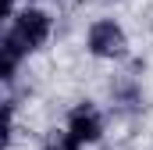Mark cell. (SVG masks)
Segmentation results:
<instances>
[{
	"mask_svg": "<svg viewBox=\"0 0 153 150\" xmlns=\"http://www.w3.org/2000/svg\"><path fill=\"white\" fill-rule=\"evenodd\" d=\"M7 32L11 39L25 50V54H36L43 50L50 36H53V14L46 11V7H39V4H25V7H18L14 11V18L7 22Z\"/></svg>",
	"mask_w": 153,
	"mask_h": 150,
	"instance_id": "obj_1",
	"label": "cell"
},
{
	"mask_svg": "<svg viewBox=\"0 0 153 150\" xmlns=\"http://www.w3.org/2000/svg\"><path fill=\"white\" fill-rule=\"evenodd\" d=\"M85 54L89 57H96V61H125L128 54H132V39L125 32V25L117 22V18H96V22H89V29H85Z\"/></svg>",
	"mask_w": 153,
	"mask_h": 150,
	"instance_id": "obj_2",
	"label": "cell"
},
{
	"mask_svg": "<svg viewBox=\"0 0 153 150\" xmlns=\"http://www.w3.org/2000/svg\"><path fill=\"white\" fill-rule=\"evenodd\" d=\"M64 129L75 136L82 147H96V143L107 136V118H103V111H100L93 100H78L75 107H68Z\"/></svg>",
	"mask_w": 153,
	"mask_h": 150,
	"instance_id": "obj_3",
	"label": "cell"
},
{
	"mask_svg": "<svg viewBox=\"0 0 153 150\" xmlns=\"http://www.w3.org/2000/svg\"><path fill=\"white\" fill-rule=\"evenodd\" d=\"M29 54L11 39V32H4L0 29V86H7V82H14L18 72H22V61H25Z\"/></svg>",
	"mask_w": 153,
	"mask_h": 150,
	"instance_id": "obj_4",
	"label": "cell"
},
{
	"mask_svg": "<svg viewBox=\"0 0 153 150\" xmlns=\"http://www.w3.org/2000/svg\"><path fill=\"white\" fill-rule=\"evenodd\" d=\"M111 100L125 111H139L143 107V89H139L135 79H117V82H111Z\"/></svg>",
	"mask_w": 153,
	"mask_h": 150,
	"instance_id": "obj_5",
	"label": "cell"
},
{
	"mask_svg": "<svg viewBox=\"0 0 153 150\" xmlns=\"http://www.w3.org/2000/svg\"><path fill=\"white\" fill-rule=\"evenodd\" d=\"M14 143V100L0 93V150H11Z\"/></svg>",
	"mask_w": 153,
	"mask_h": 150,
	"instance_id": "obj_6",
	"label": "cell"
},
{
	"mask_svg": "<svg viewBox=\"0 0 153 150\" xmlns=\"http://www.w3.org/2000/svg\"><path fill=\"white\" fill-rule=\"evenodd\" d=\"M39 150H85V147L78 143V140L68 132V129H50V132L43 136Z\"/></svg>",
	"mask_w": 153,
	"mask_h": 150,
	"instance_id": "obj_7",
	"label": "cell"
},
{
	"mask_svg": "<svg viewBox=\"0 0 153 150\" xmlns=\"http://www.w3.org/2000/svg\"><path fill=\"white\" fill-rule=\"evenodd\" d=\"M14 11H18V0H0V29L14 18Z\"/></svg>",
	"mask_w": 153,
	"mask_h": 150,
	"instance_id": "obj_8",
	"label": "cell"
},
{
	"mask_svg": "<svg viewBox=\"0 0 153 150\" xmlns=\"http://www.w3.org/2000/svg\"><path fill=\"white\" fill-rule=\"evenodd\" d=\"M25 4H39V0H25Z\"/></svg>",
	"mask_w": 153,
	"mask_h": 150,
	"instance_id": "obj_9",
	"label": "cell"
}]
</instances>
